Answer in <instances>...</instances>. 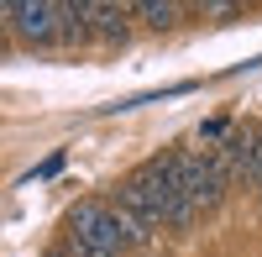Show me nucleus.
<instances>
[{
	"mask_svg": "<svg viewBox=\"0 0 262 257\" xmlns=\"http://www.w3.org/2000/svg\"><path fill=\"white\" fill-rule=\"evenodd\" d=\"M11 11H16V6H6V0H0V27H11Z\"/></svg>",
	"mask_w": 262,
	"mask_h": 257,
	"instance_id": "11",
	"label": "nucleus"
},
{
	"mask_svg": "<svg viewBox=\"0 0 262 257\" xmlns=\"http://www.w3.org/2000/svg\"><path fill=\"white\" fill-rule=\"evenodd\" d=\"M236 189L262 195V121H247V153H242V184Z\"/></svg>",
	"mask_w": 262,
	"mask_h": 257,
	"instance_id": "7",
	"label": "nucleus"
},
{
	"mask_svg": "<svg viewBox=\"0 0 262 257\" xmlns=\"http://www.w3.org/2000/svg\"><path fill=\"white\" fill-rule=\"evenodd\" d=\"M58 168H63V153H53V158H48V163H42L37 174H32V179H48V174H58Z\"/></svg>",
	"mask_w": 262,
	"mask_h": 257,
	"instance_id": "10",
	"label": "nucleus"
},
{
	"mask_svg": "<svg viewBox=\"0 0 262 257\" xmlns=\"http://www.w3.org/2000/svg\"><path fill=\"white\" fill-rule=\"evenodd\" d=\"M11 32L27 48H53L58 42V0H21L11 11Z\"/></svg>",
	"mask_w": 262,
	"mask_h": 257,
	"instance_id": "4",
	"label": "nucleus"
},
{
	"mask_svg": "<svg viewBox=\"0 0 262 257\" xmlns=\"http://www.w3.org/2000/svg\"><path fill=\"white\" fill-rule=\"evenodd\" d=\"M105 205H111V226H116V242H121V252H137V247H147L158 231H152L131 205H121L116 195H105Z\"/></svg>",
	"mask_w": 262,
	"mask_h": 257,
	"instance_id": "6",
	"label": "nucleus"
},
{
	"mask_svg": "<svg viewBox=\"0 0 262 257\" xmlns=\"http://www.w3.org/2000/svg\"><path fill=\"white\" fill-rule=\"evenodd\" d=\"M173 158H179V189H184L189 210L194 216H215L231 195V179L221 174L215 153H205V147H173Z\"/></svg>",
	"mask_w": 262,
	"mask_h": 257,
	"instance_id": "3",
	"label": "nucleus"
},
{
	"mask_svg": "<svg viewBox=\"0 0 262 257\" xmlns=\"http://www.w3.org/2000/svg\"><path fill=\"white\" fill-rule=\"evenodd\" d=\"M42 257H69V252H63V247H53V252H42Z\"/></svg>",
	"mask_w": 262,
	"mask_h": 257,
	"instance_id": "12",
	"label": "nucleus"
},
{
	"mask_svg": "<svg viewBox=\"0 0 262 257\" xmlns=\"http://www.w3.org/2000/svg\"><path fill=\"white\" fill-rule=\"evenodd\" d=\"M111 195H116L121 205H131L152 231H163V226H168V231H189L194 221H200V216L189 210L184 189H179V158H173V147H168V153H152L147 163H137Z\"/></svg>",
	"mask_w": 262,
	"mask_h": 257,
	"instance_id": "1",
	"label": "nucleus"
},
{
	"mask_svg": "<svg viewBox=\"0 0 262 257\" xmlns=\"http://www.w3.org/2000/svg\"><path fill=\"white\" fill-rule=\"evenodd\" d=\"M131 16H142L152 32H168V27H179L184 6H179V0H137V6H131Z\"/></svg>",
	"mask_w": 262,
	"mask_h": 257,
	"instance_id": "9",
	"label": "nucleus"
},
{
	"mask_svg": "<svg viewBox=\"0 0 262 257\" xmlns=\"http://www.w3.org/2000/svg\"><path fill=\"white\" fill-rule=\"evenodd\" d=\"M58 42H63V48H79V42H90V21H84V0H69V6L58 0Z\"/></svg>",
	"mask_w": 262,
	"mask_h": 257,
	"instance_id": "8",
	"label": "nucleus"
},
{
	"mask_svg": "<svg viewBox=\"0 0 262 257\" xmlns=\"http://www.w3.org/2000/svg\"><path fill=\"white\" fill-rule=\"evenodd\" d=\"M84 21H90V42H126L131 32V6H100V0H84Z\"/></svg>",
	"mask_w": 262,
	"mask_h": 257,
	"instance_id": "5",
	"label": "nucleus"
},
{
	"mask_svg": "<svg viewBox=\"0 0 262 257\" xmlns=\"http://www.w3.org/2000/svg\"><path fill=\"white\" fill-rule=\"evenodd\" d=\"M63 252L69 257H126L121 242H116L105 195H84L69 216H63Z\"/></svg>",
	"mask_w": 262,
	"mask_h": 257,
	"instance_id": "2",
	"label": "nucleus"
}]
</instances>
